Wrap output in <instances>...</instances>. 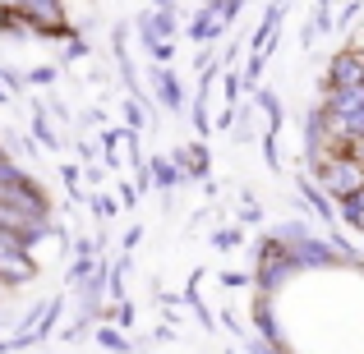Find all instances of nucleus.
I'll return each mask as SVG.
<instances>
[{"mask_svg":"<svg viewBox=\"0 0 364 354\" xmlns=\"http://www.w3.org/2000/svg\"><path fill=\"white\" fill-rule=\"evenodd\" d=\"M323 184H328V194L332 198H355V194H364V166L355 157H346V152H337V157H328L323 161Z\"/></svg>","mask_w":364,"mask_h":354,"instance_id":"1","label":"nucleus"},{"mask_svg":"<svg viewBox=\"0 0 364 354\" xmlns=\"http://www.w3.org/2000/svg\"><path fill=\"white\" fill-rule=\"evenodd\" d=\"M33 272H37V262L28 253V244L14 231H0V285H23V281H33Z\"/></svg>","mask_w":364,"mask_h":354,"instance_id":"2","label":"nucleus"},{"mask_svg":"<svg viewBox=\"0 0 364 354\" xmlns=\"http://www.w3.org/2000/svg\"><path fill=\"white\" fill-rule=\"evenodd\" d=\"M332 92H346V88H364V51H341L328 70Z\"/></svg>","mask_w":364,"mask_h":354,"instance_id":"3","label":"nucleus"},{"mask_svg":"<svg viewBox=\"0 0 364 354\" xmlns=\"http://www.w3.org/2000/svg\"><path fill=\"white\" fill-rule=\"evenodd\" d=\"M18 14H28L37 28H46V33H60V0H14Z\"/></svg>","mask_w":364,"mask_h":354,"instance_id":"4","label":"nucleus"},{"mask_svg":"<svg viewBox=\"0 0 364 354\" xmlns=\"http://www.w3.org/2000/svg\"><path fill=\"white\" fill-rule=\"evenodd\" d=\"M341 212H346V221L355 226V231H364V194L346 198V203H341Z\"/></svg>","mask_w":364,"mask_h":354,"instance_id":"5","label":"nucleus"},{"mask_svg":"<svg viewBox=\"0 0 364 354\" xmlns=\"http://www.w3.org/2000/svg\"><path fill=\"white\" fill-rule=\"evenodd\" d=\"M157 92H161V101H166V106H180V88H176V79H171V74H157Z\"/></svg>","mask_w":364,"mask_h":354,"instance_id":"6","label":"nucleus"},{"mask_svg":"<svg viewBox=\"0 0 364 354\" xmlns=\"http://www.w3.org/2000/svg\"><path fill=\"white\" fill-rule=\"evenodd\" d=\"M97 341H102V350H116V354H129V341H124L120 331H97Z\"/></svg>","mask_w":364,"mask_h":354,"instance_id":"7","label":"nucleus"},{"mask_svg":"<svg viewBox=\"0 0 364 354\" xmlns=\"http://www.w3.org/2000/svg\"><path fill=\"white\" fill-rule=\"evenodd\" d=\"M346 157H355L360 166H364V138H350V143H346Z\"/></svg>","mask_w":364,"mask_h":354,"instance_id":"8","label":"nucleus"},{"mask_svg":"<svg viewBox=\"0 0 364 354\" xmlns=\"http://www.w3.org/2000/svg\"><path fill=\"white\" fill-rule=\"evenodd\" d=\"M0 157H5V152H0Z\"/></svg>","mask_w":364,"mask_h":354,"instance_id":"9","label":"nucleus"}]
</instances>
